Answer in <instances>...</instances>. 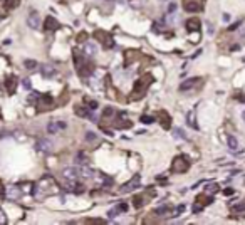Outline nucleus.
Here are the masks:
<instances>
[{
  "label": "nucleus",
  "instance_id": "obj_20",
  "mask_svg": "<svg viewBox=\"0 0 245 225\" xmlns=\"http://www.w3.org/2000/svg\"><path fill=\"white\" fill-rule=\"evenodd\" d=\"M84 104H88L89 109H96V108H97V101H96V99H91L89 96L84 97Z\"/></svg>",
  "mask_w": 245,
  "mask_h": 225
},
{
  "label": "nucleus",
  "instance_id": "obj_5",
  "mask_svg": "<svg viewBox=\"0 0 245 225\" xmlns=\"http://www.w3.org/2000/svg\"><path fill=\"white\" fill-rule=\"evenodd\" d=\"M94 39L97 42H101L102 47H106V49H111L113 46H114V39H113V35L109 34V32H106V30H102V29L94 30Z\"/></svg>",
  "mask_w": 245,
  "mask_h": 225
},
{
  "label": "nucleus",
  "instance_id": "obj_13",
  "mask_svg": "<svg viewBox=\"0 0 245 225\" xmlns=\"http://www.w3.org/2000/svg\"><path fill=\"white\" fill-rule=\"evenodd\" d=\"M59 27H61V24L55 20L52 15H47V17H46V20H44V24H42V29H44V30H47V32L57 30Z\"/></svg>",
  "mask_w": 245,
  "mask_h": 225
},
{
  "label": "nucleus",
  "instance_id": "obj_10",
  "mask_svg": "<svg viewBox=\"0 0 245 225\" xmlns=\"http://www.w3.org/2000/svg\"><path fill=\"white\" fill-rule=\"evenodd\" d=\"M230 215L233 218H244L245 217V200L230 207Z\"/></svg>",
  "mask_w": 245,
  "mask_h": 225
},
{
  "label": "nucleus",
  "instance_id": "obj_29",
  "mask_svg": "<svg viewBox=\"0 0 245 225\" xmlns=\"http://www.w3.org/2000/svg\"><path fill=\"white\" fill-rule=\"evenodd\" d=\"M4 193H5V190H4V183H2V180H0V198L4 197Z\"/></svg>",
  "mask_w": 245,
  "mask_h": 225
},
{
  "label": "nucleus",
  "instance_id": "obj_24",
  "mask_svg": "<svg viewBox=\"0 0 245 225\" xmlns=\"http://www.w3.org/2000/svg\"><path fill=\"white\" fill-rule=\"evenodd\" d=\"M218 190H220V186H218L217 183H213V185L208 186V191H210V193H215V191H218Z\"/></svg>",
  "mask_w": 245,
  "mask_h": 225
},
{
  "label": "nucleus",
  "instance_id": "obj_3",
  "mask_svg": "<svg viewBox=\"0 0 245 225\" xmlns=\"http://www.w3.org/2000/svg\"><path fill=\"white\" fill-rule=\"evenodd\" d=\"M153 197H155V188H148L146 191H141V193L134 195V198H133V207H134V208H141V207H144L146 203H150V200Z\"/></svg>",
  "mask_w": 245,
  "mask_h": 225
},
{
  "label": "nucleus",
  "instance_id": "obj_30",
  "mask_svg": "<svg viewBox=\"0 0 245 225\" xmlns=\"http://www.w3.org/2000/svg\"><path fill=\"white\" fill-rule=\"evenodd\" d=\"M232 193H233V190H232V188H227V190H225V195H232Z\"/></svg>",
  "mask_w": 245,
  "mask_h": 225
},
{
  "label": "nucleus",
  "instance_id": "obj_21",
  "mask_svg": "<svg viewBox=\"0 0 245 225\" xmlns=\"http://www.w3.org/2000/svg\"><path fill=\"white\" fill-rule=\"evenodd\" d=\"M82 224H106V220H99V218H86V220H82Z\"/></svg>",
  "mask_w": 245,
  "mask_h": 225
},
{
  "label": "nucleus",
  "instance_id": "obj_6",
  "mask_svg": "<svg viewBox=\"0 0 245 225\" xmlns=\"http://www.w3.org/2000/svg\"><path fill=\"white\" fill-rule=\"evenodd\" d=\"M136 61H148V57H144V54H141L139 50H134V49L124 50V67H130Z\"/></svg>",
  "mask_w": 245,
  "mask_h": 225
},
{
  "label": "nucleus",
  "instance_id": "obj_15",
  "mask_svg": "<svg viewBox=\"0 0 245 225\" xmlns=\"http://www.w3.org/2000/svg\"><path fill=\"white\" fill-rule=\"evenodd\" d=\"M200 27H202V22H200V19H197V17H191V19L186 20V30H188V32H198Z\"/></svg>",
  "mask_w": 245,
  "mask_h": 225
},
{
  "label": "nucleus",
  "instance_id": "obj_26",
  "mask_svg": "<svg viewBox=\"0 0 245 225\" xmlns=\"http://www.w3.org/2000/svg\"><path fill=\"white\" fill-rule=\"evenodd\" d=\"M44 74H46V76H50V74H52V69L49 67V66H44Z\"/></svg>",
  "mask_w": 245,
  "mask_h": 225
},
{
  "label": "nucleus",
  "instance_id": "obj_19",
  "mask_svg": "<svg viewBox=\"0 0 245 225\" xmlns=\"http://www.w3.org/2000/svg\"><path fill=\"white\" fill-rule=\"evenodd\" d=\"M20 5V0H5V8L7 10H14Z\"/></svg>",
  "mask_w": 245,
  "mask_h": 225
},
{
  "label": "nucleus",
  "instance_id": "obj_1",
  "mask_svg": "<svg viewBox=\"0 0 245 225\" xmlns=\"http://www.w3.org/2000/svg\"><path fill=\"white\" fill-rule=\"evenodd\" d=\"M155 82V77L150 74V72H146V74H143L139 79L136 81V84H134V88H133V91L130 93V97H128V101L133 102V101H139L141 97H144V94H146V91L150 89V86Z\"/></svg>",
  "mask_w": 245,
  "mask_h": 225
},
{
  "label": "nucleus",
  "instance_id": "obj_12",
  "mask_svg": "<svg viewBox=\"0 0 245 225\" xmlns=\"http://www.w3.org/2000/svg\"><path fill=\"white\" fill-rule=\"evenodd\" d=\"M158 121H160V124H161V128L163 130H170L171 128V118L170 114L164 111V109H161V111H158Z\"/></svg>",
  "mask_w": 245,
  "mask_h": 225
},
{
  "label": "nucleus",
  "instance_id": "obj_25",
  "mask_svg": "<svg viewBox=\"0 0 245 225\" xmlns=\"http://www.w3.org/2000/svg\"><path fill=\"white\" fill-rule=\"evenodd\" d=\"M141 121L146 123V124H150V123H153V118L151 116H141Z\"/></svg>",
  "mask_w": 245,
  "mask_h": 225
},
{
  "label": "nucleus",
  "instance_id": "obj_8",
  "mask_svg": "<svg viewBox=\"0 0 245 225\" xmlns=\"http://www.w3.org/2000/svg\"><path fill=\"white\" fill-rule=\"evenodd\" d=\"M205 7V0H183V8L190 14L202 12Z\"/></svg>",
  "mask_w": 245,
  "mask_h": 225
},
{
  "label": "nucleus",
  "instance_id": "obj_16",
  "mask_svg": "<svg viewBox=\"0 0 245 225\" xmlns=\"http://www.w3.org/2000/svg\"><path fill=\"white\" fill-rule=\"evenodd\" d=\"M27 24H29V27H32V29H41V15L37 12H32L27 17Z\"/></svg>",
  "mask_w": 245,
  "mask_h": 225
},
{
  "label": "nucleus",
  "instance_id": "obj_18",
  "mask_svg": "<svg viewBox=\"0 0 245 225\" xmlns=\"http://www.w3.org/2000/svg\"><path fill=\"white\" fill-rule=\"evenodd\" d=\"M89 111H91V109L88 108V106H84V104H77V106H76V114H77V116H89Z\"/></svg>",
  "mask_w": 245,
  "mask_h": 225
},
{
  "label": "nucleus",
  "instance_id": "obj_23",
  "mask_svg": "<svg viewBox=\"0 0 245 225\" xmlns=\"http://www.w3.org/2000/svg\"><path fill=\"white\" fill-rule=\"evenodd\" d=\"M228 144H230L232 150H235V148H237V141H235V138H233V136L228 138Z\"/></svg>",
  "mask_w": 245,
  "mask_h": 225
},
{
  "label": "nucleus",
  "instance_id": "obj_22",
  "mask_svg": "<svg viewBox=\"0 0 245 225\" xmlns=\"http://www.w3.org/2000/svg\"><path fill=\"white\" fill-rule=\"evenodd\" d=\"M76 41L79 42V44H84V42L88 41V34H86V32H81V34L77 35V39H76Z\"/></svg>",
  "mask_w": 245,
  "mask_h": 225
},
{
  "label": "nucleus",
  "instance_id": "obj_28",
  "mask_svg": "<svg viewBox=\"0 0 245 225\" xmlns=\"http://www.w3.org/2000/svg\"><path fill=\"white\" fill-rule=\"evenodd\" d=\"M25 66H27V67H35V62L34 61H25Z\"/></svg>",
  "mask_w": 245,
  "mask_h": 225
},
{
  "label": "nucleus",
  "instance_id": "obj_11",
  "mask_svg": "<svg viewBox=\"0 0 245 225\" xmlns=\"http://www.w3.org/2000/svg\"><path fill=\"white\" fill-rule=\"evenodd\" d=\"M106 82H108V94H109V97H113V99H116V101H119V102L124 101L123 94L113 86V84H111V77H109V76H106Z\"/></svg>",
  "mask_w": 245,
  "mask_h": 225
},
{
  "label": "nucleus",
  "instance_id": "obj_14",
  "mask_svg": "<svg viewBox=\"0 0 245 225\" xmlns=\"http://www.w3.org/2000/svg\"><path fill=\"white\" fill-rule=\"evenodd\" d=\"M5 89H7L8 94H14L15 89H17V77L14 74H10L5 77Z\"/></svg>",
  "mask_w": 245,
  "mask_h": 225
},
{
  "label": "nucleus",
  "instance_id": "obj_2",
  "mask_svg": "<svg viewBox=\"0 0 245 225\" xmlns=\"http://www.w3.org/2000/svg\"><path fill=\"white\" fill-rule=\"evenodd\" d=\"M190 160L185 156V155H178L176 158H173V163H171V173H185V171L190 170Z\"/></svg>",
  "mask_w": 245,
  "mask_h": 225
},
{
  "label": "nucleus",
  "instance_id": "obj_9",
  "mask_svg": "<svg viewBox=\"0 0 245 225\" xmlns=\"http://www.w3.org/2000/svg\"><path fill=\"white\" fill-rule=\"evenodd\" d=\"M211 202H213V197H211V195H208L206 191H205V193H200V195L195 198V207H193V210L195 212L202 210L203 207H206V205L211 203Z\"/></svg>",
  "mask_w": 245,
  "mask_h": 225
},
{
  "label": "nucleus",
  "instance_id": "obj_7",
  "mask_svg": "<svg viewBox=\"0 0 245 225\" xmlns=\"http://www.w3.org/2000/svg\"><path fill=\"white\" fill-rule=\"evenodd\" d=\"M203 84H205L203 77H191V79H186L180 86V91H200L203 88Z\"/></svg>",
  "mask_w": 245,
  "mask_h": 225
},
{
  "label": "nucleus",
  "instance_id": "obj_4",
  "mask_svg": "<svg viewBox=\"0 0 245 225\" xmlns=\"http://www.w3.org/2000/svg\"><path fill=\"white\" fill-rule=\"evenodd\" d=\"M35 106H37V111H39V113H47L50 109H54L55 99L50 94H42V96H39Z\"/></svg>",
  "mask_w": 245,
  "mask_h": 225
},
{
  "label": "nucleus",
  "instance_id": "obj_17",
  "mask_svg": "<svg viewBox=\"0 0 245 225\" xmlns=\"http://www.w3.org/2000/svg\"><path fill=\"white\" fill-rule=\"evenodd\" d=\"M138 185H139V177L136 175V177H133V178H131V180L128 182V183H124V185H123V186H121V191H124V193H126V191H131L133 188H136Z\"/></svg>",
  "mask_w": 245,
  "mask_h": 225
},
{
  "label": "nucleus",
  "instance_id": "obj_31",
  "mask_svg": "<svg viewBox=\"0 0 245 225\" xmlns=\"http://www.w3.org/2000/svg\"><path fill=\"white\" fill-rule=\"evenodd\" d=\"M0 118H2V111H0Z\"/></svg>",
  "mask_w": 245,
  "mask_h": 225
},
{
  "label": "nucleus",
  "instance_id": "obj_27",
  "mask_svg": "<svg viewBox=\"0 0 245 225\" xmlns=\"http://www.w3.org/2000/svg\"><path fill=\"white\" fill-rule=\"evenodd\" d=\"M94 138H96V135H94V133H88V136H86V139H88V141H92Z\"/></svg>",
  "mask_w": 245,
  "mask_h": 225
}]
</instances>
